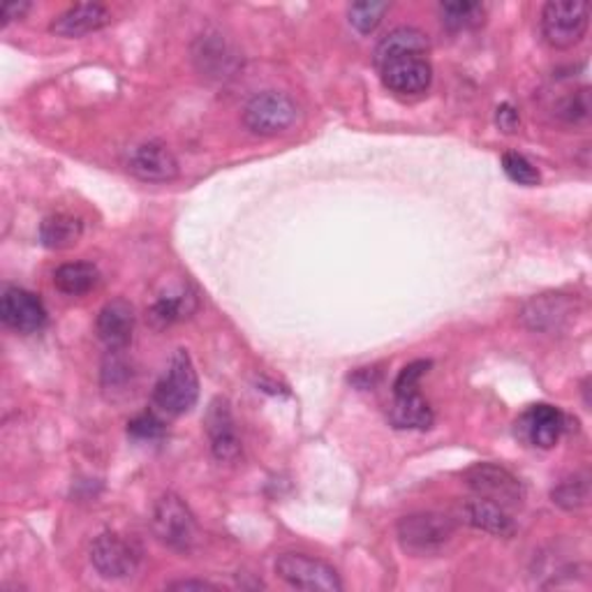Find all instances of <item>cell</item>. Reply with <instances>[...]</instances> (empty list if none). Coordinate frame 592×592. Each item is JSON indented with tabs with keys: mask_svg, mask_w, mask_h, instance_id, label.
<instances>
[{
	"mask_svg": "<svg viewBox=\"0 0 592 592\" xmlns=\"http://www.w3.org/2000/svg\"><path fill=\"white\" fill-rule=\"evenodd\" d=\"M551 500H553V505H558L564 512H577L585 507L590 500V480L585 474L569 476V480L560 482L551 491Z\"/></svg>",
	"mask_w": 592,
	"mask_h": 592,
	"instance_id": "obj_25",
	"label": "cell"
},
{
	"mask_svg": "<svg viewBox=\"0 0 592 592\" xmlns=\"http://www.w3.org/2000/svg\"><path fill=\"white\" fill-rule=\"evenodd\" d=\"M151 526L157 541L176 553H190L199 541V526L190 507L174 493L157 500L151 516Z\"/></svg>",
	"mask_w": 592,
	"mask_h": 592,
	"instance_id": "obj_3",
	"label": "cell"
},
{
	"mask_svg": "<svg viewBox=\"0 0 592 592\" xmlns=\"http://www.w3.org/2000/svg\"><path fill=\"white\" fill-rule=\"evenodd\" d=\"M128 172L146 184H167L178 176V161L165 144L146 142L132 149Z\"/></svg>",
	"mask_w": 592,
	"mask_h": 592,
	"instance_id": "obj_14",
	"label": "cell"
},
{
	"mask_svg": "<svg viewBox=\"0 0 592 592\" xmlns=\"http://www.w3.org/2000/svg\"><path fill=\"white\" fill-rule=\"evenodd\" d=\"M495 123H497V128H500V130L507 132V134L516 132V130H518V125H520L518 109H516L514 105H509V102L500 105V107H497V111H495Z\"/></svg>",
	"mask_w": 592,
	"mask_h": 592,
	"instance_id": "obj_31",
	"label": "cell"
},
{
	"mask_svg": "<svg viewBox=\"0 0 592 592\" xmlns=\"http://www.w3.org/2000/svg\"><path fill=\"white\" fill-rule=\"evenodd\" d=\"M197 398H199V377L195 371V363L186 350H176L169 361V369L155 384L153 403L161 407L163 413L178 417L190 413Z\"/></svg>",
	"mask_w": 592,
	"mask_h": 592,
	"instance_id": "obj_1",
	"label": "cell"
},
{
	"mask_svg": "<svg viewBox=\"0 0 592 592\" xmlns=\"http://www.w3.org/2000/svg\"><path fill=\"white\" fill-rule=\"evenodd\" d=\"M90 562H94L100 577L121 581L130 579L136 572V567H140V553H136L134 546L123 537L105 533L90 544Z\"/></svg>",
	"mask_w": 592,
	"mask_h": 592,
	"instance_id": "obj_8",
	"label": "cell"
},
{
	"mask_svg": "<svg viewBox=\"0 0 592 592\" xmlns=\"http://www.w3.org/2000/svg\"><path fill=\"white\" fill-rule=\"evenodd\" d=\"M195 310H197V294L190 287L180 285L163 296H157L155 304L146 313V320L155 329H167L176 322L188 320Z\"/></svg>",
	"mask_w": 592,
	"mask_h": 592,
	"instance_id": "obj_19",
	"label": "cell"
},
{
	"mask_svg": "<svg viewBox=\"0 0 592 592\" xmlns=\"http://www.w3.org/2000/svg\"><path fill=\"white\" fill-rule=\"evenodd\" d=\"M276 574L296 590H308V592L343 590V583H340L336 569L329 562L313 558L308 553H296V551L281 553L276 558Z\"/></svg>",
	"mask_w": 592,
	"mask_h": 592,
	"instance_id": "obj_5",
	"label": "cell"
},
{
	"mask_svg": "<svg viewBox=\"0 0 592 592\" xmlns=\"http://www.w3.org/2000/svg\"><path fill=\"white\" fill-rule=\"evenodd\" d=\"M503 169L509 176V180H514V184H518V186L533 188V186H539V180H541L537 167L528 161V157L520 155V153H514V151L503 155Z\"/></svg>",
	"mask_w": 592,
	"mask_h": 592,
	"instance_id": "obj_28",
	"label": "cell"
},
{
	"mask_svg": "<svg viewBox=\"0 0 592 592\" xmlns=\"http://www.w3.org/2000/svg\"><path fill=\"white\" fill-rule=\"evenodd\" d=\"M204 426H207V436L211 442V453L220 463H234L241 457V440L237 432L234 415L230 401L218 396L209 403L207 417H204Z\"/></svg>",
	"mask_w": 592,
	"mask_h": 592,
	"instance_id": "obj_11",
	"label": "cell"
},
{
	"mask_svg": "<svg viewBox=\"0 0 592 592\" xmlns=\"http://www.w3.org/2000/svg\"><path fill=\"white\" fill-rule=\"evenodd\" d=\"M463 480L468 489L476 495L491 500V503L509 509H516L523 505V484L518 482V476H514L507 468L495 465V463H476L465 470Z\"/></svg>",
	"mask_w": 592,
	"mask_h": 592,
	"instance_id": "obj_7",
	"label": "cell"
},
{
	"mask_svg": "<svg viewBox=\"0 0 592 592\" xmlns=\"http://www.w3.org/2000/svg\"><path fill=\"white\" fill-rule=\"evenodd\" d=\"M590 26V6L583 0H553L541 12V35L553 50H572L585 37Z\"/></svg>",
	"mask_w": 592,
	"mask_h": 592,
	"instance_id": "obj_4",
	"label": "cell"
},
{
	"mask_svg": "<svg viewBox=\"0 0 592 592\" xmlns=\"http://www.w3.org/2000/svg\"><path fill=\"white\" fill-rule=\"evenodd\" d=\"M84 232V224L79 218L67 213H54L44 218L40 224V243L50 250H65L73 248Z\"/></svg>",
	"mask_w": 592,
	"mask_h": 592,
	"instance_id": "obj_22",
	"label": "cell"
},
{
	"mask_svg": "<svg viewBox=\"0 0 592 592\" xmlns=\"http://www.w3.org/2000/svg\"><path fill=\"white\" fill-rule=\"evenodd\" d=\"M0 320L17 333H37L47 325V308H44L37 294L8 287L0 299Z\"/></svg>",
	"mask_w": 592,
	"mask_h": 592,
	"instance_id": "obj_12",
	"label": "cell"
},
{
	"mask_svg": "<svg viewBox=\"0 0 592 592\" xmlns=\"http://www.w3.org/2000/svg\"><path fill=\"white\" fill-rule=\"evenodd\" d=\"M394 405L390 409V421L398 430H426L432 426V409L421 398L419 392L394 396Z\"/></svg>",
	"mask_w": 592,
	"mask_h": 592,
	"instance_id": "obj_21",
	"label": "cell"
},
{
	"mask_svg": "<svg viewBox=\"0 0 592 592\" xmlns=\"http://www.w3.org/2000/svg\"><path fill=\"white\" fill-rule=\"evenodd\" d=\"M296 119H299V107L278 90H264L243 109L245 128L257 136L283 134L296 123Z\"/></svg>",
	"mask_w": 592,
	"mask_h": 592,
	"instance_id": "obj_6",
	"label": "cell"
},
{
	"mask_svg": "<svg viewBox=\"0 0 592 592\" xmlns=\"http://www.w3.org/2000/svg\"><path fill=\"white\" fill-rule=\"evenodd\" d=\"M430 42L428 35L413 26L394 29L390 35H384L375 47V67H384L386 63L407 58V56H428Z\"/></svg>",
	"mask_w": 592,
	"mask_h": 592,
	"instance_id": "obj_18",
	"label": "cell"
},
{
	"mask_svg": "<svg viewBox=\"0 0 592 592\" xmlns=\"http://www.w3.org/2000/svg\"><path fill=\"white\" fill-rule=\"evenodd\" d=\"M96 329L109 352H123L134 333V308L125 299H113L105 304L98 315Z\"/></svg>",
	"mask_w": 592,
	"mask_h": 592,
	"instance_id": "obj_15",
	"label": "cell"
},
{
	"mask_svg": "<svg viewBox=\"0 0 592 592\" xmlns=\"http://www.w3.org/2000/svg\"><path fill=\"white\" fill-rule=\"evenodd\" d=\"M461 518L463 523H468V526L495 535V537H509L516 530L514 518L509 516L505 507H500L491 503V500L476 497V495L465 500V503L461 505Z\"/></svg>",
	"mask_w": 592,
	"mask_h": 592,
	"instance_id": "obj_17",
	"label": "cell"
},
{
	"mask_svg": "<svg viewBox=\"0 0 592 592\" xmlns=\"http://www.w3.org/2000/svg\"><path fill=\"white\" fill-rule=\"evenodd\" d=\"M396 535L409 556H436L457 535V520L440 512L407 514L398 520Z\"/></svg>",
	"mask_w": 592,
	"mask_h": 592,
	"instance_id": "obj_2",
	"label": "cell"
},
{
	"mask_svg": "<svg viewBox=\"0 0 592 592\" xmlns=\"http://www.w3.org/2000/svg\"><path fill=\"white\" fill-rule=\"evenodd\" d=\"M111 24V12L102 3H79L54 19L50 31L58 37H84Z\"/></svg>",
	"mask_w": 592,
	"mask_h": 592,
	"instance_id": "obj_16",
	"label": "cell"
},
{
	"mask_svg": "<svg viewBox=\"0 0 592 592\" xmlns=\"http://www.w3.org/2000/svg\"><path fill=\"white\" fill-rule=\"evenodd\" d=\"M442 26L461 33L484 24L486 8L482 3H472V0H449V3H440L438 8Z\"/></svg>",
	"mask_w": 592,
	"mask_h": 592,
	"instance_id": "obj_24",
	"label": "cell"
},
{
	"mask_svg": "<svg viewBox=\"0 0 592 592\" xmlns=\"http://www.w3.org/2000/svg\"><path fill=\"white\" fill-rule=\"evenodd\" d=\"M29 10H31V3H26V0H21V3H8L3 8V26L12 24V21L24 19Z\"/></svg>",
	"mask_w": 592,
	"mask_h": 592,
	"instance_id": "obj_32",
	"label": "cell"
},
{
	"mask_svg": "<svg viewBox=\"0 0 592 592\" xmlns=\"http://www.w3.org/2000/svg\"><path fill=\"white\" fill-rule=\"evenodd\" d=\"M556 117L567 125H581L590 119V88L574 90L556 105Z\"/></svg>",
	"mask_w": 592,
	"mask_h": 592,
	"instance_id": "obj_27",
	"label": "cell"
},
{
	"mask_svg": "<svg viewBox=\"0 0 592 592\" xmlns=\"http://www.w3.org/2000/svg\"><path fill=\"white\" fill-rule=\"evenodd\" d=\"M386 90L401 98L424 96L432 81V65L426 56H407L380 67Z\"/></svg>",
	"mask_w": 592,
	"mask_h": 592,
	"instance_id": "obj_10",
	"label": "cell"
},
{
	"mask_svg": "<svg viewBox=\"0 0 592 592\" xmlns=\"http://www.w3.org/2000/svg\"><path fill=\"white\" fill-rule=\"evenodd\" d=\"M386 12H390V3L363 0V3H352L348 8V19L361 35H371L382 24V19Z\"/></svg>",
	"mask_w": 592,
	"mask_h": 592,
	"instance_id": "obj_26",
	"label": "cell"
},
{
	"mask_svg": "<svg viewBox=\"0 0 592 592\" xmlns=\"http://www.w3.org/2000/svg\"><path fill=\"white\" fill-rule=\"evenodd\" d=\"M567 428V417L556 405H530L516 421V436L537 449H553Z\"/></svg>",
	"mask_w": 592,
	"mask_h": 592,
	"instance_id": "obj_9",
	"label": "cell"
},
{
	"mask_svg": "<svg viewBox=\"0 0 592 592\" xmlns=\"http://www.w3.org/2000/svg\"><path fill=\"white\" fill-rule=\"evenodd\" d=\"M428 369H430V361H424V359L407 363V366L398 373V377L394 382V396L419 392V382H421V377L426 375Z\"/></svg>",
	"mask_w": 592,
	"mask_h": 592,
	"instance_id": "obj_30",
	"label": "cell"
},
{
	"mask_svg": "<svg viewBox=\"0 0 592 592\" xmlns=\"http://www.w3.org/2000/svg\"><path fill=\"white\" fill-rule=\"evenodd\" d=\"M165 421L157 419L153 413H142L136 415L130 424H128V436L134 438V440H142V442H155L165 438Z\"/></svg>",
	"mask_w": 592,
	"mask_h": 592,
	"instance_id": "obj_29",
	"label": "cell"
},
{
	"mask_svg": "<svg viewBox=\"0 0 592 592\" xmlns=\"http://www.w3.org/2000/svg\"><path fill=\"white\" fill-rule=\"evenodd\" d=\"M195 63L199 67V73L207 77H227L237 70L239 58L230 50L220 35H207L197 40V50H195Z\"/></svg>",
	"mask_w": 592,
	"mask_h": 592,
	"instance_id": "obj_20",
	"label": "cell"
},
{
	"mask_svg": "<svg viewBox=\"0 0 592 592\" xmlns=\"http://www.w3.org/2000/svg\"><path fill=\"white\" fill-rule=\"evenodd\" d=\"M577 313V302L567 294H539L520 310V320L533 331H560Z\"/></svg>",
	"mask_w": 592,
	"mask_h": 592,
	"instance_id": "obj_13",
	"label": "cell"
},
{
	"mask_svg": "<svg viewBox=\"0 0 592 592\" xmlns=\"http://www.w3.org/2000/svg\"><path fill=\"white\" fill-rule=\"evenodd\" d=\"M169 590H218V585L209 581H197V579H186V581H174L167 585Z\"/></svg>",
	"mask_w": 592,
	"mask_h": 592,
	"instance_id": "obj_33",
	"label": "cell"
},
{
	"mask_svg": "<svg viewBox=\"0 0 592 592\" xmlns=\"http://www.w3.org/2000/svg\"><path fill=\"white\" fill-rule=\"evenodd\" d=\"M100 281V271L90 262H70L54 271V285L67 296H81L94 289Z\"/></svg>",
	"mask_w": 592,
	"mask_h": 592,
	"instance_id": "obj_23",
	"label": "cell"
}]
</instances>
